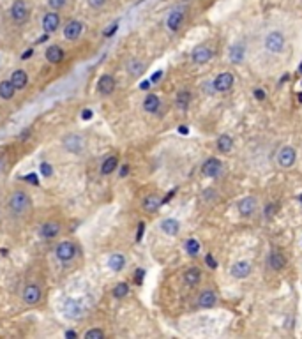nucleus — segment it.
<instances>
[{
    "label": "nucleus",
    "instance_id": "36",
    "mask_svg": "<svg viewBox=\"0 0 302 339\" xmlns=\"http://www.w3.org/2000/svg\"><path fill=\"white\" fill-rule=\"evenodd\" d=\"M104 338V332L101 329H90L85 332V339H102Z\"/></svg>",
    "mask_w": 302,
    "mask_h": 339
},
{
    "label": "nucleus",
    "instance_id": "27",
    "mask_svg": "<svg viewBox=\"0 0 302 339\" xmlns=\"http://www.w3.org/2000/svg\"><path fill=\"white\" fill-rule=\"evenodd\" d=\"M201 279V272L198 267H191L184 272V284L186 286H196V284L200 283Z\"/></svg>",
    "mask_w": 302,
    "mask_h": 339
},
{
    "label": "nucleus",
    "instance_id": "3",
    "mask_svg": "<svg viewBox=\"0 0 302 339\" xmlns=\"http://www.w3.org/2000/svg\"><path fill=\"white\" fill-rule=\"evenodd\" d=\"M76 253H78V249H76V244H75V242H71V240L60 242V244L57 246V249H55V256L62 261V263H69V261L76 256Z\"/></svg>",
    "mask_w": 302,
    "mask_h": 339
},
{
    "label": "nucleus",
    "instance_id": "12",
    "mask_svg": "<svg viewBox=\"0 0 302 339\" xmlns=\"http://www.w3.org/2000/svg\"><path fill=\"white\" fill-rule=\"evenodd\" d=\"M246 59V44L242 41L233 42L232 46L228 48V60L232 64H241Z\"/></svg>",
    "mask_w": 302,
    "mask_h": 339
},
{
    "label": "nucleus",
    "instance_id": "43",
    "mask_svg": "<svg viewBox=\"0 0 302 339\" xmlns=\"http://www.w3.org/2000/svg\"><path fill=\"white\" fill-rule=\"evenodd\" d=\"M23 180H28L32 186H38L39 184V180H38V175H34V173H30V175H25L23 177Z\"/></svg>",
    "mask_w": 302,
    "mask_h": 339
},
{
    "label": "nucleus",
    "instance_id": "48",
    "mask_svg": "<svg viewBox=\"0 0 302 339\" xmlns=\"http://www.w3.org/2000/svg\"><path fill=\"white\" fill-rule=\"evenodd\" d=\"M81 119H83V120H90V119H92V110H83V112H81Z\"/></svg>",
    "mask_w": 302,
    "mask_h": 339
},
{
    "label": "nucleus",
    "instance_id": "17",
    "mask_svg": "<svg viewBox=\"0 0 302 339\" xmlns=\"http://www.w3.org/2000/svg\"><path fill=\"white\" fill-rule=\"evenodd\" d=\"M60 223H57V221H48V223L41 224L39 228V237L42 239H55L60 235Z\"/></svg>",
    "mask_w": 302,
    "mask_h": 339
},
{
    "label": "nucleus",
    "instance_id": "32",
    "mask_svg": "<svg viewBox=\"0 0 302 339\" xmlns=\"http://www.w3.org/2000/svg\"><path fill=\"white\" fill-rule=\"evenodd\" d=\"M126 67L131 76H141L145 73V64L141 60H138V59H131Z\"/></svg>",
    "mask_w": 302,
    "mask_h": 339
},
{
    "label": "nucleus",
    "instance_id": "1",
    "mask_svg": "<svg viewBox=\"0 0 302 339\" xmlns=\"http://www.w3.org/2000/svg\"><path fill=\"white\" fill-rule=\"evenodd\" d=\"M7 209H9L11 216L14 218H23L25 214L30 212L32 209V200H30V195L27 191L16 189L13 191L7 198Z\"/></svg>",
    "mask_w": 302,
    "mask_h": 339
},
{
    "label": "nucleus",
    "instance_id": "57",
    "mask_svg": "<svg viewBox=\"0 0 302 339\" xmlns=\"http://www.w3.org/2000/svg\"><path fill=\"white\" fill-rule=\"evenodd\" d=\"M299 69H301V73H302V64H301V67H299Z\"/></svg>",
    "mask_w": 302,
    "mask_h": 339
},
{
    "label": "nucleus",
    "instance_id": "10",
    "mask_svg": "<svg viewBox=\"0 0 302 339\" xmlns=\"http://www.w3.org/2000/svg\"><path fill=\"white\" fill-rule=\"evenodd\" d=\"M64 313H65V316L78 320V318H81V316L85 315V307H83V304L80 300H76V299H67V300L64 302Z\"/></svg>",
    "mask_w": 302,
    "mask_h": 339
},
{
    "label": "nucleus",
    "instance_id": "9",
    "mask_svg": "<svg viewBox=\"0 0 302 339\" xmlns=\"http://www.w3.org/2000/svg\"><path fill=\"white\" fill-rule=\"evenodd\" d=\"M21 299H23L25 304L34 306V304H38L42 299V290L39 288V284L30 283V284H27L23 288V292H21Z\"/></svg>",
    "mask_w": 302,
    "mask_h": 339
},
{
    "label": "nucleus",
    "instance_id": "16",
    "mask_svg": "<svg viewBox=\"0 0 302 339\" xmlns=\"http://www.w3.org/2000/svg\"><path fill=\"white\" fill-rule=\"evenodd\" d=\"M60 27V16L57 14V11H50V13L44 14L42 18V28L46 34H53L57 32V28Z\"/></svg>",
    "mask_w": 302,
    "mask_h": 339
},
{
    "label": "nucleus",
    "instance_id": "45",
    "mask_svg": "<svg viewBox=\"0 0 302 339\" xmlns=\"http://www.w3.org/2000/svg\"><path fill=\"white\" fill-rule=\"evenodd\" d=\"M143 274H145V270H143V269H138V270H136V276H135L136 284H141V281H143Z\"/></svg>",
    "mask_w": 302,
    "mask_h": 339
},
{
    "label": "nucleus",
    "instance_id": "53",
    "mask_svg": "<svg viewBox=\"0 0 302 339\" xmlns=\"http://www.w3.org/2000/svg\"><path fill=\"white\" fill-rule=\"evenodd\" d=\"M30 55H32V50H27L23 55H21V59H23V60H27V59H30Z\"/></svg>",
    "mask_w": 302,
    "mask_h": 339
},
{
    "label": "nucleus",
    "instance_id": "29",
    "mask_svg": "<svg viewBox=\"0 0 302 339\" xmlns=\"http://www.w3.org/2000/svg\"><path fill=\"white\" fill-rule=\"evenodd\" d=\"M216 147H218L219 152H230V150L233 149V138L230 135H221L218 136V140H216Z\"/></svg>",
    "mask_w": 302,
    "mask_h": 339
},
{
    "label": "nucleus",
    "instance_id": "11",
    "mask_svg": "<svg viewBox=\"0 0 302 339\" xmlns=\"http://www.w3.org/2000/svg\"><path fill=\"white\" fill-rule=\"evenodd\" d=\"M221 170H223V163H221L218 158H209L203 164H201V175L209 177V179L218 177L219 173H221Z\"/></svg>",
    "mask_w": 302,
    "mask_h": 339
},
{
    "label": "nucleus",
    "instance_id": "46",
    "mask_svg": "<svg viewBox=\"0 0 302 339\" xmlns=\"http://www.w3.org/2000/svg\"><path fill=\"white\" fill-rule=\"evenodd\" d=\"M143 230H145V224H143V223H140V224H138V232H136V242L141 240V237H143Z\"/></svg>",
    "mask_w": 302,
    "mask_h": 339
},
{
    "label": "nucleus",
    "instance_id": "47",
    "mask_svg": "<svg viewBox=\"0 0 302 339\" xmlns=\"http://www.w3.org/2000/svg\"><path fill=\"white\" fill-rule=\"evenodd\" d=\"M272 210H276V207L272 203H269L267 207H265V218H272V214H274Z\"/></svg>",
    "mask_w": 302,
    "mask_h": 339
},
{
    "label": "nucleus",
    "instance_id": "38",
    "mask_svg": "<svg viewBox=\"0 0 302 339\" xmlns=\"http://www.w3.org/2000/svg\"><path fill=\"white\" fill-rule=\"evenodd\" d=\"M201 198H203L205 201H212L214 198H218V193H216L214 189H205L203 193H201Z\"/></svg>",
    "mask_w": 302,
    "mask_h": 339
},
{
    "label": "nucleus",
    "instance_id": "49",
    "mask_svg": "<svg viewBox=\"0 0 302 339\" xmlns=\"http://www.w3.org/2000/svg\"><path fill=\"white\" fill-rule=\"evenodd\" d=\"M161 78H163V71H158V73H154V75H152L150 81H152V83H156V81H159Z\"/></svg>",
    "mask_w": 302,
    "mask_h": 339
},
{
    "label": "nucleus",
    "instance_id": "33",
    "mask_svg": "<svg viewBox=\"0 0 302 339\" xmlns=\"http://www.w3.org/2000/svg\"><path fill=\"white\" fill-rule=\"evenodd\" d=\"M189 102H191V94L187 92V90H181V92L177 94V98H175L177 108L187 110V108H189Z\"/></svg>",
    "mask_w": 302,
    "mask_h": 339
},
{
    "label": "nucleus",
    "instance_id": "14",
    "mask_svg": "<svg viewBox=\"0 0 302 339\" xmlns=\"http://www.w3.org/2000/svg\"><path fill=\"white\" fill-rule=\"evenodd\" d=\"M251 270H253V267H251V263H249V261L239 260V261H235L232 267H230V274H232L235 279H246V278H249Z\"/></svg>",
    "mask_w": 302,
    "mask_h": 339
},
{
    "label": "nucleus",
    "instance_id": "54",
    "mask_svg": "<svg viewBox=\"0 0 302 339\" xmlns=\"http://www.w3.org/2000/svg\"><path fill=\"white\" fill-rule=\"evenodd\" d=\"M76 332H73V330H67V332H65V338H76Z\"/></svg>",
    "mask_w": 302,
    "mask_h": 339
},
{
    "label": "nucleus",
    "instance_id": "34",
    "mask_svg": "<svg viewBox=\"0 0 302 339\" xmlns=\"http://www.w3.org/2000/svg\"><path fill=\"white\" fill-rule=\"evenodd\" d=\"M184 249L189 256H198L200 253V242L196 240V239H187L186 244H184Z\"/></svg>",
    "mask_w": 302,
    "mask_h": 339
},
{
    "label": "nucleus",
    "instance_id": "37",
    "mask_svg": "<svg viewBox=\"0 0 302 339\" xmlns=\"http://www.w3.org/2000/svg\"><path fill=\"white\" fill-rule=\"evenodd\" d=\"M39 170H41V175L42 177H51V173H53V166H51L50 163H41Z\"/></svg>",
    "mask_w": 302,
    "mask_h": 339
},
{
    "label": "nucleus",
    "instance_id": "42",
    "mask_svg": "<svg viewBox=\"0 0 302 339\" xmlns=\"http://www.w3.org/2000/svg\"><path fill=\"white\" fill-rule=\"evenodd\" d=\"M117 28H119V23H113V25H110V27L104 30V38H110V36H113V34L117 32Z\"/></svg>",
    "mask_w": 302,
    "mask_h": 339
},
{
    "label": "nucleus",
    "instance_id": "55",
    "mask_svg": "<svg viewBox=\"0 0 302 339\" xmlns=\"http://www.w3.org/2000/svg\"><path fill=\"white\" fill-rule=\"evenodd\" d=\"M179 131H181L182 135H187V129H186V126H181V127H179Z\"/></svg>",
    "mask_w": 302,
    "mask_h": 339
},
{
    "label": "nucleus",
    "instance_id": "28",
    "mask_svg": "<svg viewBox=\"0 0 302 339\" xmlns=\"http://www.w3.org/2000/svg\"><path fill=\"white\" fill-rule=\"evenodd\" d=\"M108 267L113 270V272H121L124 267H126V256L122 253H113L110 258H108Z\"/></svg>",
    "mask_w": 302,
    "mask_h": 339
},
{
    "label": "nucleus",
    "instance_id": "20",
    "mask_svg": "<svg viewBox=\"0 0 302 339\" xmlns=\"http://www.w3.org/2000/svg\"><path fill=\"white\" fill-rule=\"evenodd\" d=\"M81 32H83V23L78 21V20H73V21H69V23L65 25L64 38L69 39V41H76L81 36Z\"/></svg>",
    "mask_w": 302,
    "mask_h": 339
},
{
    "label": "nucleus",
    "instance_id": "13",
    "mask_svg": "<svg viewBox=\"0 0 302 339\" xmlns=\"http://www.w3.org/2000/svg\"><path fill=\"white\" fill-rule=\"evenodd\" d=\"M256 207H258V201L253 196H244L241 201L237 203V210L242 218H249L256 212Z\"/></svg>",
    "mask_w": 302,
    "mask_h": 339
},
{
    "label": "nucleus",
    "instance_id": "39",
    "mask_svg": "<svg viewBox=\"0 0 302 339\" xmlns=\"http://www.w3.org/2000/svg\"><path fill=\"white\" fill-rule=\"evenodd\" d=\"M65 2H67V0H48V5H50L53 11H59V9H62V7H64Z\"/></svg>",
    "mask_w": 302,
    "mask_h": 339
},
{
    "label": "nucleus",
    "instance_id": "25",
    "mask_svg": "<svg viewBox=\"0 0 302 339\" xmlns=\"http://www.w3.org/2000/svg\"><path fill=\"white\" fill-rule=\"evenodd\" d=\"M9 80H11V83L14 85V88H16V90H23V88L28 85V76H27V73H25L23 69L13 71V75H11Z\"/></svg>",
    "mask_w": 302,
    "mask_h": 339
},
{
    "label": "nucleus",
    "instance_id": "5",
    "mask_svg": "<svg viewBox=\"0 0 302 339\" xmlns=\"http://www.w3.org/2000/svg\"><path fill=\"white\" fill-rule=\"evenodd\" d=\"M28 5L25 4V0H14L13 5H11L9 9V14H11V20H13L14 23H25L28 20Z\"/></svg>",
    "mask_w": 302,
    "mask_h": 339
},
{
    "label": "nucleus",
    "instance_id": "26",
    "mask_svg": "<svg viewBox=\"0 0 302 339\" xmlns=\"http://www.w3.org/2000/svg\"><path fill=\"white\" fill-rule=\"evenodd\" d=\"M159 106H161V99L156 94H147V98L143 99V110L147 113H158Z\"/></svg>",
    "mask_w": 302,
    "mask_h": 339
},
{
    "label": "nucleus",
    "instance_id": "8",
    "mask_svg": "<svg viewBox=\"0 0 302 339\" xmlns=\"http://www.w3.org/2000/svg\"><path fill=\"white\" fill-rule=\"evenodd\" d=\"M212 57H214V51H212L210 46H207V44H200V46H196L195 50L191 51V60L198 65H203L207 62H210Z\"/></svg>",
    "mask_w": 302,
    "mask_h": 339
},
{
    "label": "nucleus",
    "instance_id": "51",
    "mask_svg": "<svg viewBox=\"0 0 302 339\" xmlns=\"http://www.w3.org/2000/svg\"><path fill=\"white\" fill-rule=\"evenodd\" d=\"M122 172H121V177H126L127 173H129V166H127V164H124V166L121 168Z\"/></svg>",
    "mask_w": 302,
    "mask_h": 339
},
{
    "label": "nucleus",
    "instance_id": "56",
    "mask_svg": "<svg viewBox=\"0 0 302 339\" xmlns=\"http://www.w3.org/2000/svg\"><path fill=\"white\" fill-rule=\"evenodd\" d=\"M299 102H302V94H299Z\"/></svg>",
    "mask_w": 302,
    "mask_h": 339
},
{
    "label": "nucleus",
    "instance_id": "2",
    "mask_svg": "<svg viewBox=\"0 0 302 339\" xmlns=\"http://www.w3.org/2000/svg\"><path fill=\"white\" fill-rule=\"evenodd\" d=\"M263 46L269 53H281L286 46V38L281 30H270L263 38Z\"/></svg>",
    "mask_w": 302,
    "mask_h": 339
},
{
    "label": "nucleus",
    "instance_id": "24",
    "mask_svg": "<svg viewBox=\"0 0 302 339\" xmlns=\"http://www.w3.org/2000/svg\"><path fill=\"white\" fill-rule=\"evenodd\" d=\"M161 205H163V200H161L158 195H149V196H145V198H143V203H141V207H143L145 212L154 214V212H158Z\"/></svg>",
    "mask_w": 302,
    "mask_h": 339
},
{
    "label": "nucleus",
    "instance_id": "44",
    "mask_svg": "<svg viewBox=\"0 0 302 339\" xmlns=\"http://www.w3.org/2000/svg\"><path fill=\"white\" fill-rule=\"evenodd\" d=\"M253 94H255V98L258 99V101H263V99L267 98V96H265V90H262V88H255Z\"/></svg>",
    "mask_w": 302,
    "mask_h": 339
},
{
    "label": "nucleus",
    "instance_id": "31",
    "mask_svg": "<svg viewBox=\"0 0 302 339\" xmlns=\"http://www.w3.org/2000/svg\"><path fill=\"white\" fill-rule=\"evenodd\" d=\"M117 166H119V158L117 156H108L101 164V173L102 175H112L117 170Z\"/></svg>",
    "mask_w": 302,
    "mask_h": 339
},
{
    "label": "nucleus",
    "instance_id": "35",
    "mask_svg": "<svg viewBox=\"0 0 302 339\" xmlns=\"http://www.w3.org/2000/svg\"><path fill=\"white\" fill-rule=\"evenodd\" d=\"M127 293H129V284L126 283V281H122V283H119L113 288V297L115 299H124L127 297Z\"/></svg>",
    "mask_w": 302,
    "mask_h": 339
},
{
    "label": "nucleus",
    "instance_id": "15",
    "mask_svg": "<svg viewBox=\"0 0 302 339\" xmlns=\"http://www.w3.org/2000/svg\"><path fill=\"white\" fill-rule=\"evenodd\" d=\"M64 147L69 152H73V154H78V152H81V150L85 149V138L83 136H80V135H69V136H65L64 138Z\"/></svg>",
    "mask_w": 302,
    "mask_h": 339
},
{
    "label": "nucleus",
    "instance_id": "23",
    "mask_svg": "<svg viewBox=\"0 0 302 339\" xmlns=\"http://www.w3.org/2000/svg\"><path fill=\"white\" fill-rule=\"evenodd\" d=\"M218 300V295H216L214 290H203V292L198 295V306L203 307V309H209L212 307Z\"/></svg>",
    "mask_w": 302,
    "mask_h": 339
},
{
    "label": "nucleus",
    "instance_id": "4",
    "mask_svg": "<svg viewBox=\"0 0 302 339\" xmlns=\"http://www.w3.org/2000/svg\"><path fill=\"white\" fill-rule=\"evenodd\" d=\"M184 20H186V9L184 7H175V9L170 11L166 18V27L170 32H179L184 25Z\"/></svg>",
    "mask_w": 302,
    "mask_h": 339
},
{
    "label": "nucleus",
    "instance_id": "22",
    "mask_svg": "<svg viewBox=\"0 0 302 339\" xmlns=\"http://www.w3.org/2000/svg\"><path fill=\"white\" fill-rule=\"evenodd\" d=\"M44 57H46V60L50 62V64H60V62L64 60L65 53L59 44H51V46H48L46 51H44Z\"/></svg>",
    "mask_w": 302,
    "mask_h": 339
},
{
    "label": "nucleus",
    "instance_id": "52",
    "mask_svg": "<svg viewBox=\"0 0 302 339\" xmlns=\"http://www.w3.org/2000/svg\"><path fill=\"white\" fill-rule=\"evenodd\" d=\"M173 195H175V189H172V191H170V193H168L166 198H164V200H163V203H166V201L172 200V196H173Z\"/></svg>",
    "mask_w": 302,
    "mask_h": 339
},
{
    "label": "nucleus",
    "instance_id": "18",
    "mask_svg": "<svg viewBox=\"0 0 302 339\" xmlns=\"http://www.w3.org/2000/svg\"><path fill=\"white\" fill-rule=\"evenodd\" d=\"M267 263H269V269H272V270H276V272H279V270L284 269V265H286V258H284V255L279 251V249H272V251L269 253Z\"/></svg>",
    "mask_w": 302,
    "mask_h": 339
},
{
    "label": "nucleus",
    "instance_id": "6",
    "mask_svg": "<svg viewBox=\"0 0 302 339\" xmlns=\"http://www.w3.org/2000/svg\"><path fill=\"white\" fill-rule=\"evenodd\" d=\"M297 161V150L292 145H283L278 152V163L281 168H292Z\"/></svg>",
    "mask_w": 302,
    "mask_h": 339
},
{
    "label": "nucleus",
    "instance_id": "41",
    "mask_svg": "<svg viewBox=\"0 0 302 339\" xmlns=\"http://www.w3.org/2000/svg\"><path fill=\"white\" fill-rule=\"evenodd\" d=\"M88 5L92 7V9H101L102 5L106 4V0H87Z\"/></svg>",
    "mask_w": 302,
    "mask_h": 339
},
{
    "label": "nucleus",
    "instance_id": "30",
    "mask_svg": "<svg viewBox=\"0 0 302 339\" xmlns=\"http://www.w3.org/2000/svg\"><path fill=\"white\" fill-rule=\"evenodd\" d=\"M14 92H16V88H14V85L11 83V80L0 81V99L9 101V99L14 98Z\"/></svg>",
    "mask_w": 302,
    "mask_h": 339
},
{
    "label": "nucleus",
    "instance_id": "50",
    "mask_svg": "<svg viewBox=\"0 0 302 339\" xmlns=\"http://www.w3.org/2000/svg\"><path fill=\"white\" fill-rule=\"evenodd\" d=\"M150 83H152L150 80H145V81H141V83H140V88H141V90H149V88H150Z\"/></svg>",
    "mask_w": 302,
    "mask_h": 339
},
{
    "label": "nucleus",
    "instance_id": "40",
    "mask_svg": "<svg viewBox=\"0 0 302 339\" xmlns=\"http://www.w3.org/2000/svg\"><path fill=\"white\" fill-rule=\"evenodd\" d=\"M205 263H207V267H209V269H218V261H216V258L212 255H205Z\"/></svg>",
    "mask_w": 302,
    "mask_h": 339
},
{
    "label": "nucleus",
    "instance_id": "21",
    "mask_svg": "<svg viewBox=\"0 0 302 339\" xmlns=\"http://www.w3.org/2000/svg\"><path fill=\"white\" fill-rule=\"evenodd\" d=\"M159 228H161V232H163L164 235L175 237V235H179V232H181V223L173 218H166L159 223Z\"/></svg>",
    "mask_w": 302,
    "mask_h": 339
},
{
    "label": "nucleus",
    "instance_id": "19",
    "mask_svg": "<svg viewBox=\"0 0 302 339\" xmlns=\"http://www.w3.org/2000/svg\"><path fill=\"white\" fill-rule=\"evenodd\" d=\"M115 78L112 75H102L98 81V90L101 96H112L115 92Z\"/></svg>",
    "mask_w": 302,
    "mask_h": 339
},
{
    "label": "nucleus",
    "instance_id": "7",
    "mask_svg": "<svg viewBox=\"0 0 302 339\" xmlns=\"http://www.w3.org/2000/svg\"><path fill=\"white\" fill-rule=\"evenodd\" d=\"M235 83V78H233L232 73H219L214 80H212V90L214 92H228L230 88Z\"/></svg>",
    "mask_w": 302,
    "mask_h": 339
}]
</instances>
